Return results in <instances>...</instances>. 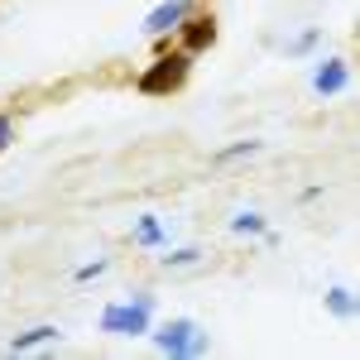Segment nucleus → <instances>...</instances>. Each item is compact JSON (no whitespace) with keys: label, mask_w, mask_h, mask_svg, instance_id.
Masks as SVG:
<instances>
[{"label":"nucleus","mask_w":360,"mask_h":360,"mask_svg":"<svg viewBox=\"0 0 360 360\" xmlns=\"http://www.w3.org/2000/svg\"><path fill=\"white\" fill-rule=\"evenodd\" d=\"M135 245H168V231H164V221L159 217H139V226H135Z\"/></svg>","instance_id":"nucleus-9"},{"label":"nucleus","mask_w":360,"mask_h":360,"mask_svg":"<svg viewBox=\"0 0 360 360\" xmlns=\"http://www.w3.org/2000/svg\"><path fill=\"white\" fill-rule=\"evenodd\" d=\"M154 307H159V298L144 293V288H135L130 298H120V303H111L106 312H101V332H106V336H125V341L149 336V332H154V322H149Z\"/></svg>","instance_id":"nucleus-1"},{"label":"nucleus","mask_w":360,"mask_h":360,"mask_svg":"<svg viewBox=\"0 0 360 360\" xmlns=\"http://www.w3.org/2000/svg\"><path fill=\"white\" fill-rule=\"evenodd\" d=\"M49 341H58V327H29V332H20L15 341H10V356L34 351V346H49Z\"/></svg>","instance_id":"nucleus-8"},{"label":"nucleus","mask_w":360,"mask_h":360,"mask_svg":"<svg viewBox=\"0 0 360 360\" xmlns=\"http://www.w3.org/2000/svg\"><path fill=\"white\" fill-rule=\"evenodd\" d=\"M197 259H202V250H173V255H164V269H193Z\"/></svg>","instance_id":"nucleus-11"},{"label":"nucleus","mask_w":360,"mask_h":360,"mask_svg":"<svg viewBox=\"0 0 360 360\" xmlns=\"http://www.w3.org/2000/svg\"><path fill=\"white\" fill-rule=\"evenodd\" d=\"M351 86V63L346 58H322L317 68H312V91L317 96H336V91H346Z\"/></svg>","instance_id":"nucleus-5"},{"label":"nucleus","mask_w":360,"mask_h":360,"mask_svg":"<svg viewBox=\"0 0 360 360\" xmlns=\"http://www.w3.org/2000/svg\"><path fill=\"white\" fill-rule=\"evenodd\" d=\"M149 341H154V351H164V356H173V360L207 356V351H212V336L202 332L197 322H188V317H168L164 327L149 332Z\"/></svg>","instance_id":"nucleus-2"},{"label":"nucleus","mask_w":360,"mask_h":360,"mask_svg":"<svg viewBox=\"0 0 360 360\" xmlns=\"http://www.w3.org/2000/svg\"><path fill=\"white\" fill-rule=\"evenodd\" d=\"M327 312L332 317H360V293H351V288H327Z\"/></svg>","instance_id":"nucleus-7"},{"label":"nucleus","mask_w":360,"mask_h":360,"mask_svg":"<svg viewBox=\"0 0 360 360\" xmlns=\"http://www.w3.org/2000/svg\"><path fill=\"white\" fill-rule=\"evenodd\" d=\"M10 144H15V120H10V115H0V154H5Z\"/></svg>","instance_id":"nucleus-13"},{"label":"nucleus","mask_w":360,"mask_h":360,"mask_svg":"<svg viewBox=\"0 0 360 360\" xmlns=\"http://www.w3.org/2000/svg\"><path fill=\"white\" fill-rule=\"evenodd\" d=\"M231 231L236 236H264V217L259 212H236L231 217Z\"/></svg>","instance_id":"nucleus-10"},{"label":"nucleus","mask_w":360,"mask_h":360,"mask_svg":"<svg viewBox=\"0 0 360 360\" xmlns=\"http://www.w3.org/2000/svg\"><path fill=\"white\" fill-rule=\"evenodd\" d=\"M178 34H183V49H188V53H202V49L217 44V20H212V15H188V20L178 25Z\"/></svg>","instance_id":"nucleus-6"},{"label":"nucleus","mask_w":360,"mask_h":360,"mask_svg":"<svg viewBox=\"0 0 360 360\" xmlns=\"http://www.w3.org/2000/svg\"><path fill=\"white\" fill-rule=\"evenodd\" d=\"M193 72V53L188 49H173V53H159L144 72H139V91L144 96H164V91H178Z\"/></svg>","instance_id":"nucleus-3"},{"label":"nucleus","mask_w":360,"mask_h":360,"mask_svg":"<svg viewBox=\"0 0 360 360\" xmlns=\"http://www.w3.org/2000/svg\"><path fill=\"white\" fill-rule=\"evenodd\" d=\"M106 274V259H91V264H82L77 269V283H86V278H101Z\"/></svg>","instance_id":"nucleus-12"},{"label":"nucleus","mask_w":360,"mask_h":360,"mask_svg":"<svg viewBox=\"0 0 360 360\" xmlns=\"http://www.w3.org/2000/svg\"><path fill=\"white\" fill-rule=\"evenodd\" d=\"M312 44H317V29H307V34H303V39H298V44H293V49H288V53H307Z\"/></svg>","instance_id":"nucleus-14"},{"label":"nucleus","mask_w":360,"mask_h":360,"mask_svg":"<svg viewBox=\"0 0 360 360\" xmlns=\"http://www.w3.org/2000/svg\"><path fill=\"white\" fill-rule=\"evenodd\" d=\"M193 15V5L188 0H164V5H154L149 10V20H144V34L149 39H164V34H178V25Z\"/></svg>","instance_id":"nucleus-4"}]
</instances>
